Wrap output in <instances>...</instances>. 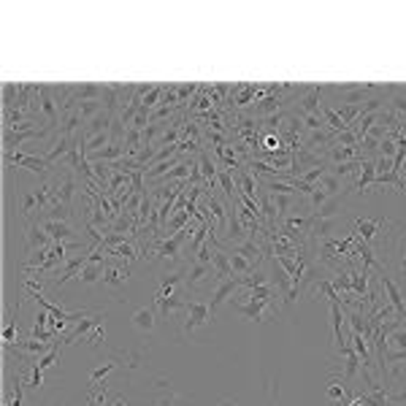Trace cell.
I'll list each match as a JSON object with an SVG mask.
<instances>
[{"label":"cell","mask_w":406,"mask_h":406,"mask_svg":"<svg viewBox=\"0 0 406 406\" xmlns=\"http://www.w3.org/2000/svg\"><path fill=\"white\" fill-rule=\"evenodd\" d=\"M52 236L43 230L41 222H33V219H27L25 225V249L27 255H33V252H38V249H46V246H52Z\"/></svg>","instance_id":"cell-6"},{"label":"cell","mask_w":406,"mask_h":406,"mask_svg":"<svg viewBox=\"0 0 406 406\" xmlns=\"http://www.w3.org/2000/svg\"><path fill=\"white\" fill-rule=\"evenodd\" d=\"M382 228H390V219H385V217H377V219H371V217H355V230L352 233H358L371 246V244L377 241V233Z\"/></svg>","instance_id":"cell-8"},{"label":"cell","mask_w":406,"mask_h":406,"mask_svg":"<svg viewBox=\"0 0 406 406\" xmlns=\"http://www.w3.org/2000/svg\"><path fill=\"white\" fill-rule=\"evenodd\" d=\"M241 287V282H239V276H233V279H219L217 282V290L214 296H212V301H209V309H212V317H217V311H219V306L222 303H228V298L236 293Z\"/></svg>","instance_id":"cell-10"},{"label":"cell","mask_w":406,"mask_h":406,"mask_svg":"<svg viewBox=\"0 0 406 406\" xmlns=\"http://www.w3.org/2000/svg\"><path fill=\"white\" fill-rule=\"evenodd\" d=\"M16 314H19V311H16ZM16 314L9 317V320H6V328H3V344H6V350L16 344Z\"/></svg>","instance_id":"cell-27"},{"label":"cell","mask_w":406,"mask_h":406,"mask_svg":"<svg viewBox=\"0 0 406 406\" xmlns=\"http://www.w3.org/2000/svg\"><path fill=\"white\" fill-rule=\"evenodd\" d=\"M63 341H54V350L46 352V355H41L38 360H36V365H38L41 371H49V368H54V365L60 363V358H63Z\"/></svg>","instance_id":"cell-23"},{"label":"cell","mask_w":406,"mask_h":406,"mask_svg":"<svg viewBox=\"0 0 406 406\" xmlns=\"http://www.w3.org/2000/svg\"><path fill=\"white\" fill-rule=\"evenodd\" d=\"M108 263H87L84 269H81L79 279L76 282L79 284H98L100 279H103V271H106Z\"/></svg>","instance_id":"cell-21"},{"label":"cell","mask_w":406,"mask_h":406,"mask_svg":"<svg viewBox=\"0 0 406 406\" xmlns=\"http://www.w3.org/2000/svg\"><path fill=\"white\" fill-rule=\"evenodd\" d=\"M87 257H90V252H81V255H76L73 260H68L66 266H63V271L57 274V279H52V287L54 290H60L66 282H71V279H79L81 269L87 266Z\"/></svg>","instance_id":"cell-11"},{"label":"cell","mask_w":406,"mask_h":406,"mask_svg":"<svg viewBox=\"0 0 406 406\" xmlns=\"http://www.w3.org/2000/svg\"><path fill=\"white\" fill-rule=\"evenodd\" d=\"M182 293H184V290H182ZM182 293H179V296H174V298H157V301H155V309H157V320H165V323H168V320L174 317L176 311L187 306V301H182Z\"/></svg>","instance_id":"cell-18"},{"label":"cell","mask_w":406,"mask_h":406,"mask_svg":"<svg viewBox=\"0 0 406 406\" xmlns=\"http://www.w3.org/2000/svg\"><path fill=\"white\" fill-rule=\"evenodd\" d=\"M404 252H406V236H404Z\"/></svg>","instance_id":"cell-33"},{"label":"cell","mask_w":406,"mask_h":406,"mask_svg":"<svg viewBox=\"0 0 406 406\" xmlns=\"http://www.w3.org/2000/svg\"><path fill=\"white\" fill-rule=\"evenodd\" d=\"M41 385H43V371H41L38 365L33 363V374H30V379H27V390L30 392H38Z\"/></svg>","instance_id":"cell-29"},{"label":"cell","mask_w":406,"mask_h":406,"mask_svg":"<svg viewBox=\"0 0 406 406\" xmlns=\"http://www.w3.org/2000/svg\"><path fill=\"white\" fill-rule=\"evenodd\" d=\"M212 323H214V317H212V309H209V303H206V301H187V306H184L182 336H192L195 330L209 328Z\"/></svg>","instance_id":"cell-2"},{"label":"cell","mask_w":406,"mask_h":406,"mask_svg":"<svg viewBox=\"0 0 406 406\" xmlns=\"http://www.w3.org/2000/svg\"><path fill=\"white\" fill-rule=\"evenodd\" d=\"M338 352L344 355V385H350L352 379H355V374L363 368V363H360V358H358V352H355V347H352L350 341H344L341 347H338Z\"/></svg>","instance_id":"cell-15"},{"label":"cell","mask_w":406,"mask_h":406,"mask_svg":"<svg viewBox=\"0 0 406 406\" xmlns=\"http://www.w3.org/2000/svg\"><path fill=\"white\" fill-rule=\"evenodd\" d=\"M212 279H217L214 266H212V263H198V260H189L187 276H184V284H182V290H184V296H189L195 287H201V284L212 282Z\"/></svg>","instance_id":"cell-5"},{"label":"cell","mask_w":406,"mask_h":406,"mask_svg":"<svg viewBox=\"0 0 406 406\" xmlns=\"http://www.w3.org/2000/svg\"><path fill=\"white\" fill-rule=\"evenodd\" d=\"M328 87H311L309 93L298 100V114H320L323 111V93Z\"/></svg>","instance_id":"cell-16"},{"label":"cell","mask_w":406,"mask_h":406,"mask_svg":"<svg viewBox=\"0 0 406 406\" xmlns=\"http://www.w3.org/2000/svg\"><path fill=\"white\" fill-rule=\"evenodd\" d=\"M379 284L385 287V293H387V303L392 306L395 317L404 323V320H406V303H404V296H401V290H398V284L392 282L387 271H385V274H379Z\"/></svg>","instance_id":"cell-9"},{"label":"cell","mask_w":406,"mask_h":406,"mask_svg":"<svg viewBox=\"0 0 406 406\" xmlns=\"http://www.w3.org/2000/svg\"><path fill=\"white\" fill-rule=\"evenodd\" d=\"M198 165H201V174H203V179H206L209 184H214V179H217V168H214V162L209 160V155H206V152H201V157H198Z\"/></svg>","instance_id":"cell-26"},{"label":"cell","mask_w":406,"mask_h":406,"mask_svg":"<svg viewBox=\"0 0 406 406\" xmlns=\"http://www.w3.org/2000/svg\"><path fill=\"white\" fill-rule=\"evenodd\" d=\"M260 144L269 149V152H279V149H282V141H279V135H274V133L263 135V141H260Z\"/></svg>","instance_id":"cell-30"},{"label":"cell","mask_w":406,"mask_h":406,"mask_svg":"<svg viewBox=\"0 0 406 406\" xmlns=\"http://www.w3.org/2000/svg\"><path fill=\"white\" fill-rule=\"evenodd\" d=\"M54 127H30V130H6L3 133V149L6 152H16V147H22L25 141H30V138H43V135H49Z\"/></svg>","instance_id":"cell-7"},{"label":"cell","mask_w":406,"mask_h":406,"mask_svg":"<svg viewBox=\"0 0 406 406\" xmlns=\"http://www.w3.org/2000/svg\"><path fill=\"white\" fill-rule=\"evenodd\" d=\"M271 260V271H269V276H271V284H274V290H276V296L282 298V306L287 309V306H293L296 303V298L301 296V290L296 287V282L290 279V274L274 260V257H269Z\"/></svg>","instance_id":"cell-1"},{"label":"cell","mask_w":406,"mask_h":406,"mask_svg":"<svg viewBox=\"0 0 406 406\" xmlns=\"http://www.w3.org/2000/svg\"><path fill=\"white\" fill-rule=\"evenodd\" d=\"M6 165H16V168H27V171H33V174L38 176H46L52 171L54 165L43 155H25L22 149H16V152H6Z\"/></svg>","instance_id":"cell-3"},{"label":"cell","mask_w":406,"mask_h":406,"mask_svg":"<svg viewBox=\"0 0 406 406\" xmlns=\"http://www.w3.org/2000/svg\"><path fill=\"white\" fill-rule=\"evenodd\" d=\"M230 309L239 311L249 323H266L271 314H276V306L263 303V301H230Z\"/></svg>","instance_id":"cell-4"},{"label":"cell","mask_w":406,"mask_h":406,"mask_svg":"<svg viewBox=\"0 0 406 406\" xmlns=\"http://www.w3.org/2000/svg\"><path fill=\"white\" fill-rule=\"evenodd\" d=\"M239 282H241V287L252 290V287H260V284H269V282H271V276H269V271L255 269L252 274H246V276H239Z\"/></svg>","instance_id":"cell-25"},{"label":"cell","mask_w":406,"mask_h":406,"mask_svg":"<svg viewBox=\"0 0 406 406\" xmlns=\"http://www.w3.org/2000/svg\"><path fill=\"white\" fill-rule=\"evenodd\" d=\"M328 160L341 165V162L363 160V155H360V147H338V144H330V149H328Z\"/></svg>","instance_id":"cell-20"},{"label":"cell","mask_w":406,"mask_h":406,"mask_svg":"<svg viewBox=\"0 0 406 406\" xmlns=\"http://www.w3.org/2000/svg\"><path fill=\"white\" fill-rule=\"evenodd\" d=\"M127 276H130V263H108L100 284H106L111 290H120L127 284Z\"/></svg>","instance_id":"cell-12"},{"label":"cell","mask_w":406,"mask_h":406,"mask_svg":"<svg viewBox=\"0 0 406 406\" xmlns=\"http://www.w3.org/2000/svg\"><path fill=\"white\" fill-rule=\"evenodd\" d=\"M130 320H133L135 330H141V333H152V330H155V325H157V314H155V309H149V306H138V309L130 314Z\"/></svg>","instance_id":"cell-19"},{"label":"cell","mask_w":406,"mask_h":406,"mask_svg":"<svg viewBox=\"0 0 406 406\" xmlns=\"http://www.w3.org/2000/svg\"><path fill=\"white\" fill-rule=\"evenodd\" d=\"M317 187L323 189L328 198H336V195H341L344 192V184H341V176H336L333 171H328V174L317 182Z\"/></svg>","instance_id":"cell-22"},{"label":"cell","mask_w":406,"mask_h":406,"mask_svg":"<svg viewBox=\"0 0 406 406\" xmlns=\"http://www.w3.org/2000/svg\"><path fill=\"white\" fill-rule=\"evenodd\" d=\"M87 344H90V347H98V344H106V328H103V323L95 325L93 330L87 333Z\"/></svg>","instance_id":"cell-28"},{"label":"cell","mask_w":406,"mask_h":406,"mask_svg":"<svg viewBox=\"0 0 406 406\" xmlns=\"http://www.w3.org/2000/svg\"><path fill=\"white\" fill-rule=\"evenodd\" d=\"M100 323H103V314H90V317H84V320H79V325H76L71 333H66V336H63V344H66V347L76 344L81 336H87L95 325H100Z\"/></svg>","instance_id":"cell-17"},{"label":"cell","mask_w":406,"mask_h":406,"mask_svg":"<svg viewBox=\"0 0 406 406\" xmlns=\"http://www.w3.org/2000/svg\"><path fill=\"white\" fill-rule=\"evenodd\" d=\"M374 179H377V162L371 160H365L360 162V174H358V179H355V184L352 187H347V192H368L371 189V184H374Z\"/></svg>","instance_id":"cell-13"},{"label":"cell","mask_w":406,"mask_h":406,"mask_svg":"<svg viewBox=\"0 0 406 406\" xmlns=\"http://www.w3.org/2000/svg\"><path fill=\"white\" fill-rule=\"evenodd\" d=\"M100 93H103V87H98V84H79V87H73V100L81 103V100H100Z\"/></svg>","instance_id":"cell-24"},{"label":"cell","mask_w":406,"mask_h":406,"mask_svg":"<svg viewBox=\"0 0 406 406\" xmlns=\"http://www.w3.org/2000/svg\"><path fill=\"white\" fill-rule=\"evenodd\" d=\"M350 192L344 189L341 195H336V198H328V201L317 209V212H311V219H338L341 217V212H344V198H347Z\"/></svg>","instance_id":"cell-14"},{"label":"cell","mask_w":406,"mask_h":406,"mask_svg":"<svg viewBox=\"0 0 406 406\" xmlns=\"http://www.w3.org/2000/svg\"><path fill=\"white\" fill-rule=\"evenodd\" d=\"M336 406H350V401H338Z\"/></svg>","instance_id":"cell-32"},{"label":"cell","mask_w":406,"mask_h":406,"mask_svg":"<svg viewBox=\"0 0 406 406\" xmlns=\"http://www.w3.org/2000/svg\"><path fill=\"white\" fill-rule=\"evenodd\" d=\"M390 404H406V390L404 392H390Z\"/></svg>","instance_id":"cell-31"}]
</instances>
